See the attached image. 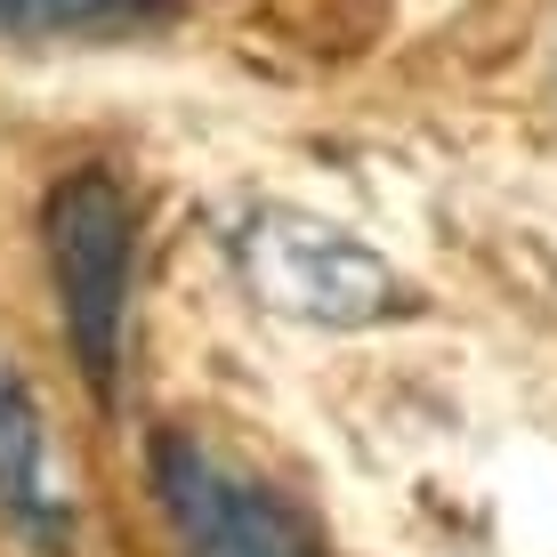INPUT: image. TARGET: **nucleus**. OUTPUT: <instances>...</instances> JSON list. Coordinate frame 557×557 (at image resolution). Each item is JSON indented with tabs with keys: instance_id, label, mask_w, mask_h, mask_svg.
<instances>
[{
	"instance_id": "nucleus-1",
	"label": "nucleus",
	"mask_w": 557,
	"mask_h": 557,
	"mask_svg": "<svg viewBox=\"0 0 557 557\" xmlns=\"http://www.w3.org/2000/svg\"><path fill=\"white\" fill-rule=\"evenodd\" d=\"M235 267L267 315L315 323V332H363L412 307V283L372 243L307 219V210H251L235 226Z\"/></svg>"
},
{
	"instance_id": "nucleus-2",
	"label": "nucleus",
	"mask_w": 557,
	"mask_h": 557,
	"mask_svg": "<svg viewBox=\"0 0 557 557\" xmlns=\"http://www.w3.org/2000/svg\"><path fill=\"white\" fill-rule=\"evenodd\" d=\"M129 259H138V210L106 170H73L49 195V267H57V315L73 332L89 388L113 396L129 315Z\"/></svg>"
},
{
	"instance_id": "nucleus-3",
	"label": "nucleus",
	"mask_w": 557,
	"mask_h": 557,
	"mask_svg": "<svg viewBox=\"0 0 557 557\" xmlns=\"http://www.w3.org/2000/svg\"><path fill=\"white\" fill-rule=\"evenodd\" d=\"M153 493H162L170 525L186 557H323L315 525L283 502V493L235 476L195 436H153Z\"/></svg>"
},
{
	"instance_id": "nucleus-4",
	"label": "nucleus",
	"mask_w": 557,
	"mask_h": 557,
	"mask_svg": "<svg viewBox=\"0 0 557 557\" xmlns=\"http://www.w3.org/2000/svg\"><path fill=\"white\" fill-rule=\"evenodd\" d=\"M0 509H9L25 533H41V542L65 533V509H57V493H49L41 405H33V388L9 372V363H0Z\"/></svg>"
},
{
	"instance_id": "nucleus-5",
	"label": "nucleus",
	"mask_w": 557,
	"mask_h": 557,
	"mask_svg": "<svg viewBox=\"0 0 557 557\" xmlns=\"http://www.w3.org/2000/svg\"><path fill=\"white\" fill-rule=\"evenodd\" d=\"M178 0H0V41H82V33L162 25Z\"/></svg>"
}]
</instances>
